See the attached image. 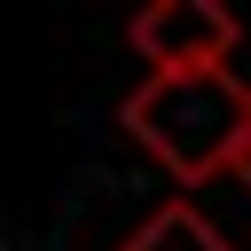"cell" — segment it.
Instances as JSON below:
<instances>
[{"instance_id":"obj_1","label":"cell","mask_w":251,"mask_h":251,"mask_svg":"<svg viewBox=\"0 0 251 251\" xmlns=\"http://www.w3.org/2000/svg\"><path fill=\"white\" fill-rule=\"evenodd\" d=\"M126 133L180 180H220L251 149V86L235 71H188V78H141L126 94Z\"/></svg>"},{"instance_id":"obj_2","label":"cell","mask_w":251,"mask_h":251,"mask_svg":"<svg viewBox=\"0 0 251 251\" xmlns=\"http://www.w3.org/2000/svg\"><path fill=\"white\" fill-rule=\"evenodd\" d=\"M126 39L149 63V78H188V71H227L243 47V24L220 0H149L126 24Z\"/></svg>"},{"instance_id":"obj_3","label":"cell","mask_w":251,"mask_h":251,"mask_svg":"<svg viewBox=\"0 0 251 251\" xmlns=\"http://www.w3.org/2000/svg\"><path fill=\"white\" fill-rule=\"evenodd\" d=\"M118 251H235V243H227V235H220L188 196H173V204H157V212H149Z\"/></svg>"},{"instance_id":"obj_4","label":"cell","mask_w":251,"mask_h":251,"mask_svg":"<svg viewBox=\"0 0 251 251\" xmlns=\"http://www.w3.org/2000/svg\"><path fill=\"white\" fill-rule=\"evenodd\" d=\"M235 180H243V188H251V149H243V165H235Z\"/></svg>"}]
</instances>
